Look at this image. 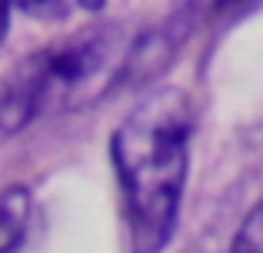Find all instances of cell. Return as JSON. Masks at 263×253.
I'll return each mask as SVG.
<instances>
[{
    "label": "cell",
    "instance_id": "cell-7",
    "mask_svg": "<svg viewBox=\"0 0 263 253\" xmlns=\"http://www.w3.org/2000/svg\"><path fill=\"white\" fill-rule=\"evenodd\" d=\"M80 4H84L87 10H97V7H103V0H80Z\"/></svg>",
    "mask_w": 263,
    "mask_h": 253
},
{
    "label": "cell",
    "instance_id": "cell-3",
    "mask_svg": "<svg viewBox=\"0 0 263 253\" xmlns=\"http://www.w3.org/2000/svg\"><path fill=\"white\" fill-rule=\"evenodd\" d=\"M30 223V190L7 187L0 190V253H13L20 247Z\"/></svg>",
    "mask_w": 263,
    "mask_h": 253
},
{
    "label": "cell",
    "instance_id": "cell-4",
    "mask_svg": "<svg viewBox=\"0 0 263 253\" xmlns=\"http://www.w3.org/2000/svg\"><path fill=\"white\" fill-rule=\"evenodd\" d=\"M237 253H263V203L253 210L243 230L237 233Z\"/></svg>",
    "mask_w": 263,
    "mask_h": 253
},
{
    "label": "cell",
    "instance_id": "cell-2",
    "mask_svg": "<svg viewBox=\"0 0 263 253\" xmlns=\"http://www.w3.org/2000/svg\"><path fill=\"white\" fill-rule=\"evenodd\" d=\"M123 50L127 44L117 27H93L33 53L0 93V130L17 133L44 110H67L93 100L120 73Z\"/></svg>",
    "mask_w": 263,
    "mask_h": 253
},
{
    "label": "cell",
    "instance_id": "cell-6",
    "mask_svg": "<svg viewBox=\"0 0 263 253\" xmlns=\"http://www.w3.org/2000/svg\"><path fill=\"white\" fill-rule=\"evenodd\" d=\"M10 4L13 0H0V44L7 37V24H10Z\"/></svg>",
    "mask_w": 263,
    "mask_h": 253
},
{
    "label": "cell",
    "instance_id": "cell-1",
    "mask_svg": "<svg viewBox=\"0 0 263 253\" xmlns=\"http://www.w3.org/2000/svg\"><path fill=\"white\" fill-rule=\"evenodd\" d=\"M114 163L127 193L134 253H160L177 227L190 163V113L180 93H157L114 133Z\"/></svg>",
    "mask_w": 263,
    "mask_h": 253
},
{
    "label": "cell",
    "instance_id": "cell-5",
    "mask_svg": "<svg viewBox=\"0 0 263 253\" xmlns=\"http://www.w3.org/2000/svg\"><path fill=\"white\" fill-rule=\"evenodd\" d=\"M17 4H20V7H27L30 13H50L57 0H17Z\"/></svg>",
    "mask_w": 263,
    "mask_h": 253
}]
</instances>
